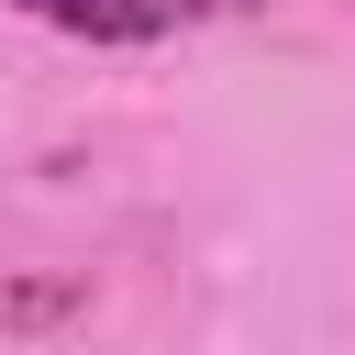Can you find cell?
I'll return each mask as SVG.
<instances>
[{
    "mask_svg": "<svg viewBox=\"0 0 355 355\" xmlns=\"http://www.w3.org/2000/svg\"><path fill=\"white\" fill-rule=\"evenodd\" d=\"M44 33H78V44H166V33H200L222 22V0H0Z\"/></svg>",
    "mask_w": 355,
    "mask_h": 355,
    "instance_id": "1",
    "label": "cell"
}]
</instances>
